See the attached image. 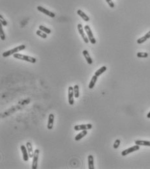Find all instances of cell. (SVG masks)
I'll return each instance as SVG.
<instances>
[{
	"mask_svg": "<svg viewBox=\"0 0 150 169\" xmlns=\"http://www.w3.org/2000/svg\"><path fill=\"white\" fill-rule=\"evenodd\" d=\"M54 120H55V116L53 114H50L48 117V124H47V128L49 130H51L53 129V124H54Z\"/></svg>",
	"mask_w": 150,
	"mask_h": 169,
	"instance_id": "12",
	"label": "cell"
},
{
	"mask_svg": "<svg viewBox=\"0 0 150 169\" xmlns=\"http://www.w3.org/2000/svg\"><path fill=\"white\" fill-rule=\"evenodd\" d=\"M84 31H86V33H87V36H88V38H89V42H90L92 44H95L96 43V40L95 38V37L94 36L93 33H92V32L91 29H90V26L87 25L84 27Z\"/></svg>",
	"mask_w": 150,
	"mask_h": 169,
	"instance_id": "4",
	"label": "cell"
},
{
	"mask_svg": "<svg viewBox=\"0 0 150 169\" xmlns=\"http://www.w3.org/2000/svg\"><path fill=\"white\" fill-rule=\"evenodd\" d=\"M40 150L38 149H36L35 150L34 156L33 157V162H32V169H36L38 167V157H39Z\"/></svg>",
	"mask_w": 150,
	"mask_h": 169,
	"instance_id": "6",
	"label": "cell"
},
{
	"mask_svg": "<svg viewBox=\"0 0 150 169\" xmlns=\"http://www.w3.org/2000/svg\"><path fill=\"white\" fill-rule=\"evenodd\" d=\"M13 57L17 59H20V60H25V61H27L28 62H30V63H36V59L35 57H31V56L26 55H23L21 53H16L15 54L13 55Z\"/></svg>",
	"mask_w": 150,
	"mask_h": 169,
	"instance_id": "3",
	"label": "cell"
},
{
	"mask_svg": "<svg viewBox=\"0 0 150 169\" xmlns=\"http://www.w3.org/2000/svg\"><path fill=\"white\" fill-rule=\"evenodd\" d=\"M98 76H96V75H94V76H92V77L91 80H90V83H89V88L90 89H92L94 87L95 85H96V82H97V81H98Z\"/></svg>",
	"mask_w": 150,
	"mask_h": 169,
	"instance_id": "19",
	"label": "cell"
},
{
	"mask_svg": "<svg viewBox=\"0 0 150 169\" xmlns=\"http://www.w3.org/2000/svg\"><path fill=\"white\" fill-rule=\"evenodd\" d=\"M74 97L75 98H78L79 97V87L78 85H75L74 87Z\"/></svg>",
	"mask_w": 150,
	"mask_h": 169,
	"instance_id": "21",
	"label": "cell"
},
{
	"mask_svg": "<svg viewBox=\"0 0 150 169\" xmlns=\"http://www.w3.org/2000/svg\"><path fill=\"white\" fill-rule=\"evenodd\" d=\"M37 10L38 11H40V12L44 13V14H46V15L48 16L49 17H51V18H55V14L54 12L48 11V9L44 8L42 6H38Z\"/></svg>",
	"mask_w": 150,
	"mask_h": 169,
	"instance_id": "9",
	"label": "cell"
},
{
	"mask_svg": "<svg viewBox=\"0 0 150 169\" xmlns=\"http://www.w3.org/2000/svg\"><path fill=\"white\" fill-rule=\"evenodd\" d=\"M36 34L38 35V36H40L41 38H46L47 36H48V35H47L48 34L45 33L44 32H43L42 31L40 30V29L39 30L36 31Z\"/></svg>",
	"mask_w": 150,
	"mask_h": 169,
	"instance_id": "23",
	"label": "cell"
},
{
	"mask_svg": "<svg viewBox=\"0 0 150 169\" xmlns=\"http://www.w3.org/2000/svg\"><path fill=\"white\" fill-rule=\"evenodd\" d=\"M39 29L42 31L43 32H44V33L46 34H50L51 33V29H50L49 28H48V27H45V26H42V25H40V26H39Z\"/></svg>",
	"mask_w": 150,
	"mask_h": 169,
	"instance_id": "22",
	"label": "cell"
},
{
	"mask_svg": "<svg viewBox=\"0 0 150 169\" xmlns=\"http://www.w3.org/2000/svg\"><path fill=\"white\" fill-rule=\"evenodd\" d=\"M88 165L89 169H94V157L92 155L88 156Z\"/></svg>",
	"mask_w": 150,
	"mask_h": 169,
	"instance_id": "18",
	"label": "cell"
},
{
	"mask_svg": "<svg viewBox=\"0 0 150 169\" xmlns=\"http://www.w3.org/2000/svg\"><path fill=\"white\" fill-rule=\"evenodd\" d=\"M77 29H78L79 33V35L81 36V37H82L83 40H84V42H85L86 44H88L89 42V38H88V36H87V35H86L85 33H84V28H83V26H82L81 24H79L77 25Z\"/></svg>",
	"mask_w": 150,
	"mask_h": 169,
	"instance_id": "5",
	"label": "cell"
},
{
	"mask_svg": "<svg viewBox=\"0 0 150 169\" xmlns=\"http://www.w3.org/2000/svg\"><path fill=\"white\" fill-rule=\"evenodd\" d=\"M2 26H3V25H2V24H0V37H1L2 40H5V35L4 31H3V29Z\"/></svg>",
	"mask_w": 150,
	"mask_h": 169,
	"instance_id": "24",
	"label": "cell"
},
{
	"mask_svg": "<svg viewBox=\"0 0 150 169\" xmlns=\"http://www.w3.org/2000/svg\"><path fill=\"white\" fill-rule=\"evenodd\" d=\"M135 144L139 145V146H150V141L149 140H135Z\"/></svg>",
	"mask_w": 150,
	"mask_h": 169,
	"instance_id": "17",
	"label": "cell"
},
{
	"mask_svg": "<svg viewBox=\"0 0 150 169\" xmlns=\"http://www.w3.org/2000/svg\"><path fill=\"white\" fill-rule=\"evenodd\" d=\"M26 48V45H24V44L18 46L12 49V50H9V51H5V52H3V54H2V56H3V57H8L9 56L15 54V53L19 52V51L25 50Z\"/></svg>",
	"mask_w": 150,
	"mask_h": 169,
	"instance_id": "2",
	"label": "cell"
},
{
	"mask_svg": "<svg viewBox=\"0 0 150 169\" xmlns=\"http://www.w3.org/2000/svg\"><path fill=\"white\" fill-rule=\"evenodd\" d=\"M107 68L106 67H105V66H103V67H101V68H99V69H98V70H97V71H96V72H95L94 75H96V76H98V77H99V76H100L101 75V74H103V73L105 72L106 71V70H107Z\"/></svg>",
	"mask_w": 150,
	"mask_h": 169,
	"instance_id": "20",
	"label": "cell"
},
{
	"mask_svg": "<svg viewBox=\"0 0 150 169\" xmlns=\"http://www.w3.org/2000/svg\"><path fill=\"white\" fill-rule=\"evenodd\" d=\"M147 40V38H146V36H142V37H141V38H138V39L137 40V42L138 43V44H143L144 42H146Z\"/></svg>",
	"mask_w": 150,
	"mask_h": 169,
	"instance_id": "26",
	"label": "cell"
},
{
	"mask_svg": "<svg viewBox=\"0 0 150 169\" xmlns=\"http://www.w3.org/2000/svg\"><path fill=\"white\" fill-rule=\"evenodd\" d=\"M83 56H84V57L85 58L86 60H87V63L89 64V65H92V64L93 63L92 59V58L90 57V54H89V51L86 50H83Z\"/></svg>",
	"mask_w": 150,
	"mask_h": 169,
	"instance_id": "15",
	"label": "cell"
},
{
	"mask_svg": "<svg viewBox=\"0 0 150 169\" xmlns=\"http://www.w3.org/2000/svg\"><path fill=\"white\" fill-rule=\"evenodd\" d=\"M77 14H78V15L79 16L81 17V18H82L83 20H84V21L87 22H88L90 21V18H89V16H87L83 11H81V9H79V10H77Z\"/></svg>",
	"mask_w": 150,
	"mask_h": 169,
	"instance_id": "13",
	"label": "cell"
},
{
	"mask_svg": "<svg viewBox=\"0 0 150 169\" xmlns=\"http://www.w3.org/2000/svg\"><path fill=\"white\" fill-rule=\"evenodd\" d=\"M137 56L138 58H147L148 57V53L146 52H138L137 53Z\"/></svg>",
	"mask_w": 150,
	"mask_h": 169,
	"instance_id": "25",
	"label": "cell"
},
{
	"mask_svg": "<svg viewBox=\"0 0 150 169\" xmlns=\"http://www.w3.org/2000/svg\"><path fill=\"white\" fill-rule=\"evenodd\" d=\"M140 149V146L139 145L135 144V146L132 147H130V148H127V149L123 151L122 152V156H127L128 154H131V153H133L134 152L138 151V150Z\"/></svg>",
	"mask_w": 150,
	"mask_h": 169,
	"instance_id": "7",
	"label": "cell"
},
{
	"mask_svg": "<svg viewBox=\"0 0 150 169\" xmlns=\"http://www.w3.org/2000/svg\"><path fill=\"white\" fill-rule=\"evenodd\" d=\"M26 148L27 149V151H28V154L29 156V157L30 158H33V156H34V153H35V151H33V146H32L31 143L30 142H27L26 143Z\"/></svg>",
	"mask_w": 150,
	"mask_h": 169,
	"instance_id": "14",
	"label": "cell"
},
{
	"mask_svg": "<svg viewBox=\"0 0 150 169\" xmlns=\"http://www.w3.org/2000/svg\"><path fill=\"white\" fill-rule=\"evenodd\" d=\"M74 128L75 131H80V130H89L92 128V125L91 124L76 125L74 126Z\"/></svg>",
	"mask_w": 150,
	"mask_h": 169,
	"instance_id": "10",
	"label": "cell"
},
{
	"mask_svg": "<svg viewBox=\"0 0 150 169\" xmlns=\"http://www.w3.org/2000/svg\"><path fill=\"white\" fill-rule=\"evenodd\" d=\"M68 103L71 105L74 104V87H68Z\"/></svg>",
	"mask_w": 150,
	"mask_h": 169,
	"instance_id": "8",
	"label": "cell"
},
{
	"mask_svg": "<svg viewBox=\"0 0 150 169\" xmlns=\"http://www.w3.org/2000/svg\"><path fill=\"white\" fill-rule=\"evenodd\" d=\"M147 117L148 118H150V111L148 113H147Z\"/></svg>",
	"mask_w": 150,
	"mask_h": 169,
	"instance_id": "30",
	"label": "cell"
},
{
	"mask_svg": "<svg viewBox=\"0 0 150 169\" xmlns=\"http://www.w3.org/2000/svg\"><path fill=\"white\" fill-rule=\"evenodd\" d=\"M87 133H88L87 130H82L81 132H80L79 133H78V134L75 136V140H76V141H79V140H80L81 139H83V137H84L87 135Z\"/></svg>",
	"mask_w": 150,
	"mask_h": 169,
	"instance_id": "16",
	"label": "cell"
},
{
	"mask_svg": "<svg viewBox=\"0 0 150 169\" xmlns=\"http://www.w3.org/2000/svg\"><path fill=\"white\" fill-rule=\"evenodd\" d=\"M29 101H30V100H23V101H22V103H21V101H20L19 103H18L17 105L14 106V107H11V108H10V109H8L7 111H5L4 113H2L1 118H2V117L3 118V117H5V116H9V115H11V114L13 113H14V112L16 111L20 110V109H22V108L24 105H26L27 104H28L29 103Z\"/></svg>",
	"mask_w": 150,
	"mask_h": 169,
	"instance_id": "1",
	"label": "cell"
},
{
	"mask_svg": "<svg viewBox=\"0 0 150 169\" xmlns=\"http://www.w3.org/2000/svg\"><path fill=\"white\" fill-rule=\"evenodd\" d=\"M106 2L107 3V4L109 5V7L111 8H114V3H113V2L112 0H105Z\"/></svg>",
	"mask_w": 150,
	"mask_h": 169,
	"instance_id": "29",
	"label": "cell"
},
{
	"mask_svg": "<svg viewBox=\"0 0 150 169\" xmlns=\"http://www.w3.org/2000/svg\"><path fill=\"white\" fill-rule=\"evenodd\" d=\"M20 149H21L22 153L23 159H24V161H28L30 157H29V156L28 151H27V148H26V146L21 145Z\"/></svg>",
	"mask_w": 150,
	"mask_h": 169,
	"instance_id": "11",
	"label": "cell"
},
{
	"mask_svg": "<svg viewBox=\"0 0 150 169\" xmlns=\"http://www.w3.org/2000/svg\"><path fill=\"white\" fill-rule=\"evenodd\" d=\"M0 24H2L3 26H7L8 24L7 22L5 20L4 18H3V16H2V14L0 15Z\"/></svg>",
	"mask_w": 150,
	"mask_h": 169,
	"instance_id": "27",
	"label": "cell"
},
{
	"mask_svg": "<svg viewBox=\"0 0 150 169\" xmlns=\"http://www.w3.org/2000/svg\"><path fill=\"white\" fill-rule=\"evenodd\" d=\"M120 142H121V140H120V139H116V140H115V142H114V144H113V148H114V149L118 148L119 146H120Z\"/></svg>",
	"mask_w": 150,
	"mask_h": 169,
	"instance_id": "28",
	"label": "cell"
}]
</instances>
